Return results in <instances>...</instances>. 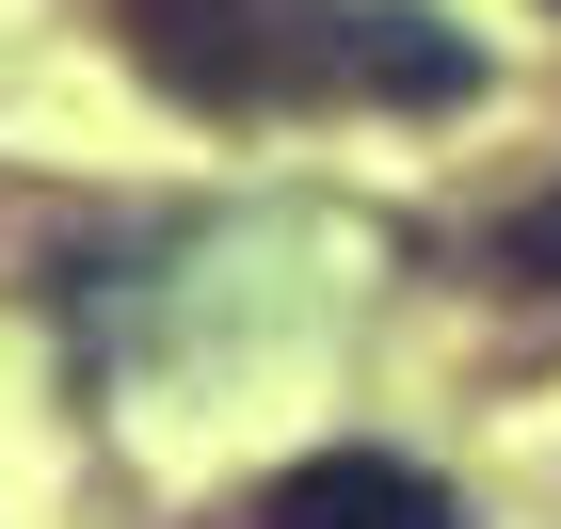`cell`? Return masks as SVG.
I'll list each match as a JSON object with an SVG mask.
<instances>
[{
	"label": "cell",
	"mask_w": 561,
	"mask_h": 529,
	"mask_svg": "<svg viewBox=\"0 0 561 529\" xmlns=\"http://www.w3.org/2000/svg\"><path fill=\"white\" fill-rule=\"evenodd\" d=\"M129 48L193 113H273L353 81V0H129Z\"/></svg>",
	"instance_id": "6da1fadb"
},
{
	"label": "cell",
	"mask_w": 561,
	"mask_h": 529,
	"mask_svg": "<svg viewBox=\"0 0 561 529\" xmlns=\"http://www.w3.org/2000/svg\"><path fill=\"white\" fill-rule=\"evenodd\" d=\"M257 529H466V514H449V482L401 465V449H305L289 482L257 497Z\"/></svg>",
	"instance_id": "7a4b0ae2"
},
{
	"label": "cell",
	"mask_w": 561,
	"mask_h": 529,
	"mask_svg": "<svg viewBox=\"0 0 561 529\" xmlns=\"http://www.w3.org/2000/svg\"><path fill=\"white\" fill-rule=\"evenodd\" d=\"M353 81H369V96H466V81H481V48H466V33H433L417 0H353Z\"/></svg>",
	"instance_id": "3957f363"
},
{
	"label": "cell",
	"mask_w": 561,
	"mask_h": 529,
	"mask_svg": "<svg viewBox=\"0 0 561 529\" xmlns=\"http://www.w3.org/2000/svg\"><path fill=\"white\" fill-rule=\"evenodd\" d=\"M497 273H514V289H561V193H529V209L497 225Z\"/></svg>",
	"instance_id": "277c9868"
}]
</instances>
